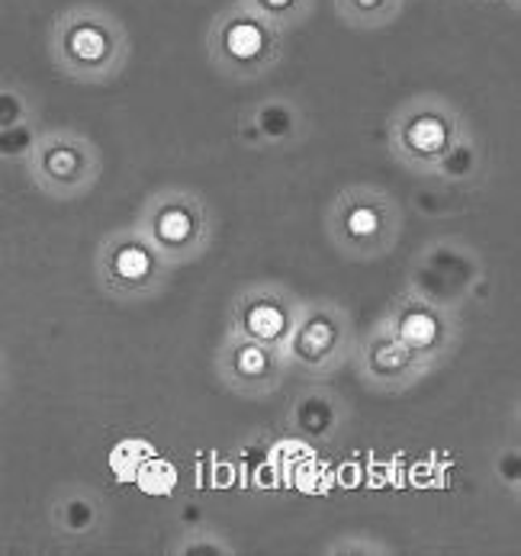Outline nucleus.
Listing matches in <instances>:
<instances>
[{
	"instance_id": "1",
	"label": "nucleus",
	"mask_w": 521,
	"mask_h": 556,
	"mask_svg": "<svg viewBox=\"0 0 521 556\" xmlns=\"http://www.w3.org/2000/svg\"><path fill=\"white\" fill-rule=\"evenodd\" d=\"M123 55H126L123 29L97 10L72 13L55 29V59L69 75L80 80L110 75L123 62Z\"/></svg>"
},
{
	"instance_id": "2",
	"label": "nucleus",
	"mask_w": 521,
	"mask_h": 556,
	"mask_svg": "<svg viewBox=\"0 0 521 556\" xmlns=\"http://www.w3.org/2000/svg\"><path fill=\"white\" fill-rule=\"evenodd\" d=\"M271 52H274V29L261 13L245 10V13L225 16L216 26L213 55L232 72L251 75L271 59Z\"/></svg>"
},
{
	"instance_id": "3",
	"label": "nucleus",
	"mask_w": 521,
	"mask_h": 556,
	"mask_svg": "<svg viewBox=\"0 0 521 556\" xmlns=\"http://www.w3.org/2000/svg\"><path fill=\"white\" fill-rule=\"evenodd\" d=\"M39 167L46 180L55 184H80L90 167V152L75 139H52L49 146L39 149Z\"/></svg>"
},
{
	"instance_id": "4",
	"label": "nucleus",
	"mask_w": 521,
	"mask_h": 556,
	"mask_svg": "<svg viewBox=\"0 0 521 556\" xmlns=\"http://www.w3.org/2000/svg\"><path fill=\"white\" fill-rule=\"evenodd\" d=\"M447 136H450V126L438 113H419L399 129V139L409 159H438L445 152Z\"/></svg>"
},
{
	"instance_id": "5",
	"label": "nucleus",
	"mask_w": 521,
	"mask_h": 556,
	"mask_svg": "<svg viewBox=\"0 0 521 556\" xmlns=\"http://www.w3.org/2000/svg\"><path fill=\"white\" fill-rule=\"evenodd\" d=\"M399 10V0H338V13L355 26H380Z\"/></svg>"
},
{
	"instance_id": "6",
	"label": "nucleus",
	"mask_w": 521,
	"mask_h": 556,
	"mask_svg": "<svg viewBox=\"0 0 521 556\" xmlns=\"http://www.w3.org/2000/svg\"><path fill=\"white\" fill-rule=\"evenodd\" d=\"M190 232H194V223L184 206H171L158 216V236L164 241H184Z\"/></svg>"
},
{
	"instance_id": "7",
	"label": "nucleus",
	"mask_w": 521,
	"mask_h": 556,
	"mask_svg": "<svg viewBox=\"0 0 521 556\" xmlns=\"http://www.w3.org/2000/svg\"><path fill=\"white\" fill-rule=\"evenodd\" d=\"M116 274L123 280H142L149 274V254L139 248H123L116 254Z\"/></svg>"
},
{
	"instance_id": "8",
	"label": "nucleus",
	"mask_w": 521,
	"mask_h": 556,
	"mask_svg": "<svg viewBox=\"0 0 521 556\" xmlns=\"http://www.w3.org/2000/svg\"><path fill=\"white\" fill-rule=\"evenodd\" d=\"M255 13H261L264 20H287L294 16L299 7H309V0H251Z\"/></svg>"
},
{
	"instance_id": "9",
	"label": "nucleus",
	"mask_w": 521,
	"mask_h": 556,
	"mask_svg": "<svg viewBox=\"0 0 521 556\" xmlns=\"http://www.w3.org/2000/svg\"><path fill=\"white\" fill-rule=\"evenodd\" d=\"M248 325H251V331H255V334H261V338H274V334L281 331L284 318H281L277 309H271V306H258V309H251Z\"/></svg>"
},
{
	"instance_id": "10",
	"label": "nucleus",
	"mask_w": 521,
	"mask_h": 556,
	"mask_svg": "<svg viewBox=\"0 0 521 556\" xmlns=\"http://www.w3.org/2000/svg\"><path fill=\"white\" fill-rule=\"evenodd\" d=\"M376 226H380V219H376V210H371V206H358V210H351V216H348V229H351L355 236H373Z\"/></svg>"
},
{
	"instance_id": "11",
	"label": "nucleus",
	"mask_w": 521,
	"mask_h": 556,
	"mask_svg": "<svg viewBox=\"0 0 521 556\" xmlns=\"http://www.w3.org/2000/svg\"><path fill=\"white\" fill-rule=\"evenodd\" d=\"M406 338L415 341V344H429V338H432V321L425 316H412L406 321Z\"/></svg>"
}]
</instances>
